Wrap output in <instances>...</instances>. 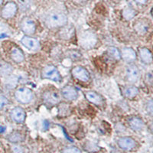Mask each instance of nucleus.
Returning <instances> with one entry per match:
<instances>
[{
    "label": "nucleus",
    "instance_id": "3",
    "mask_svg": "<svg viewBox=\"0 0 153 153\" xmlns=\"http://www.w3.org/2000/svg\"><path fill=\"white\" fill-rule=\"evenodd\" d=\"M15 97L16 100L22 104H28L33 100V92L28 87H19L15 92Z\"/></svg>",
    "mask_w": 153,
    "mask_h": 153
},
{
    "label": "nucleus",
    "instance_id": "31",
    "mask_svg": "<svg viewBox=\"0 0 153 153\" xmlns=\"http://www.w3.org/2000/svg\"><path fill=\"white\" fill-rule=\"evenodd\" d=\"M5 131V127L2 126H0V133H3Z\"/></svg>",
    "mask_w": 153,
    "mask_h": 153
},
{
    "label": "nucleus",
    "instance_id": "21",
    "mask_svg": "<svg viewBox=\"0 0 153 153\" xmlns=\"http://www.w3.org/2000/svg\"><path fill=\"white\" fill-rule=\"evenodd\" d=\"M136 15V11L130 7L126 8V9L123 11V18L126 19V20H128V21H129V20L133 19Z\"/></svg>",
    "mask_w": 153,
    "mask_h": 153
},
{
    "label": "nucleus",
    "instance_id": "7",
    "mask_svg": "<svg viewBox=\"0 0 153 153\" xmlns=\"http://www.w3.org/2000/svg\"><path fill=\"white\" fill-rule=\"evenodd\" d=\"M21 43L23 46L30 51H38L40 48V42L37 38L25 35L22 38Z\"/></svg>",
    "mask_w": 153,
    "mask_h": 153
},
{
    "label": "nucleus",
    "instance_id": "26",
    "mask_svg": "<svg viewBox=\"0 0 153 153\" xmlns=\"http://www.w3.org/2000/svg\"><path fill=\"white\" fill-rule=\"evenodd\" d=\"M86 146L87 147H85V149H87L90 152H95L99 150V146H97L94 143H90V145H86Z\"/></svg>",
    "mask_w": 153,
    "mask_h": 153
},
{
    "label": "nucleus",
    "instance_id": "27",
    "mask_svg": "<svg viewBox=\"0 0 153 153\" xmlns=\"http://www.w3.org/2000/svg\"><path fill=\"white\" fill-rule=\"evenodd\" d=\"M8 103H9V100L4 96H0V110H2Z\"/></svg>",
    "mask_w": 153,
    "mask_h": 153
},
{
    "label": "nucleus",
    "instance_id": "16",
    "mask_svg": "<svg viewBox=\"0 0 153 153\" xmlns=\"http://www.w3.org/2000/svg\"><path fill=\"white\" fill-rule=\"evenodd\" d=\"M139 54L142 62L146 64V65L152 64V53L149 49L146 48H139Z\"/></svg>",
    "mask_w": 153,
    "mask_h": 153
},
{
    "label": "nucleus",
    "instance_id": "30",
    "mask_svg": "<svg viewBox=\"0 0 153 153\" xmlns=\"http://www.w3.org/2000/svg\"><path fill=\"white\" fill-rule=\"evenodd\" d=\"M135 1L139 4H143V5H144V4H146V2H148V0H135Z\"/></svg>",
    "mask_w": 153,
    "mask_h": 153
},
{
    "label": "nucleus",
    "instance_id": "19",
    "mask_svg": "<svg viewBox=\"0 0 153 153\" xmlns=\"http://www.w3.org/2000/svg\"><path fill=\"white\" fill-rule=\"evenodd\" d=\"M11 57L16 63H22L25 60L23 51L19 48H14L11 52Z\"/></svg>",
    "mask_w": 153,
    "mask_h": 153
},
{
    "label": "nucleus",
    "instance_id": "24",
    "mask_svg": "<svg viewBox=\"0 0 153 153\" xmlns=\"http://www.w3.org/2000/svg\"><path fill=\"white\" fill-rule=\"evenodd\" d=\"M135 28H136V31L140 34H143L145 32L148 31V25L143 22H139L136 25V26H135Z\"/></svg>",
    "mask_w": 153,
    "mask_h": 153
},
{
    "label": "nucleus",
    "instance_id": "10",
    "mask_svg": "<svg viewBox=\"0 0 153 153\" xmlns=\"http://www.w3.org/2000/svg\"><path fill=\"white\" fill-rule=\"evenodd\" d=\"M21 29L26 35H32L35 32L36 25L32 19L24 18L21 22Z\"/></svg>",
    "mask_w": 153,
    "mask_h": 153
},
{
    "label": "nucleus",
    "instance_id": "13",
    "mask_svg": "<svg viewBox=\"0 0 153 153\" xmlns=\"http://www.w3.org/2000/svg\"><path fill=\"white\" fill-rule=\"evenodd\" d=\"M121 58L127 63H132L136 60V53L131 48H124L120 51Z\"/></svg>",
    "mask_w": 153,
    "mask_h": 153
},
{
    "label": "nucleus",
    "instance_id": "9",
    "mask_svg": "<svg viewBox=\"0 0 153 153\" xmlns=\"http://www.w3.org/2000/svg\"><path fill=\"white\" fill-rule=\"evenodd\" d=\"M117 144L121 149L126 150V151L133 149L136 146V141L132 138L129 137V136L120 137L117 140Z\"/></svg>",
    "mask_w": 153,
    "mask_h": 153
},
{
    "label": "nucleus",
    "instance_id": "20",
    "mask_svg": "<svg viewBox=\"0 0 153 153\" xmlns=\"http://www.w3.org/2000/svg\"><path fill=\"white\" fill-rule=\"evenodd\" d=\"M8 140L12 143H19L24 140V136L19 132H13L9 135L7 137Z\"/></svg>",
    "mask_w": 153,
    "mask_h": 153
},
{
    "label": "nucleus",
    "instance_id": "1",
    "mask_svg": "<svg viewBox=\"0 0 153 153\" xmlns=\"http://www.w3.org/2000/svg\"><path fill=\"white\" fill-rule=\"evenodd\" d=\"M68 23L66 15L61 12H53L47 16L45 19L46 26L49 28H61Z\"/></svg>",
    "mask_w": 153,
    "mask_h": 153
},
{
    "label": "nucleus",
    "instance_id": "8",
    "mask_svg": "<svg viewBox=\"0 0 153 153\" xmlns=\"http://www.w3.org/2000/svg\"><path fill=\"white\" fill-rule=\"evenodd\" d=\"M61 95L67 100L73 101L77 99L78 92L74 86L67 85L61 89Z\"/></svg>",
    "mask_w": 153,
    "mask_h": 153
},
{
    "label": "nucleus",
    "instance_id": "15",
    "mask_svg": "<svg viewBox=\"0 0 153 153\" xmlns=\"http://www.w3.org/2000/svg\"><path fill=\"white\" fill-rule=\"evenodd\" d=\"M85 97L90 102L97 106H100L103 104V97L95 91H87L85 93Z\"/></svg>",
    "mask_w": 153,
    "mask_h": 153
},
{
    "label": "nucleus",
    "instance_id": "28",
    "mask_svg": "<svg viewBox=\"0 0 153 153\" xmlns=\"http://www.w3.org/2000/svg\"><path fill=\"white\" fill-rule=\"evenodd\" d=\"M12 153H24V149L19 145H14L12 147Z\"/></svg>",
    "mask_w": 153,
    "mask_h": 153
},
{
    "label": "nucleus",
    "instance_id": "11",
    "mask_svg": "<svg viewBox=\"0 0 153 153\" xmlns=\"http://www.w3.org/2000/svg\"><path fill=\"white\" fill-rule=\"evenodd\" d=\"M17 5L13 2H9L5 5L2 10V16L4 19H10L15 16L17 12Z\"/></svg>",
    "mask_w": 153,
    "mask_h": 153
},
{
    "label": "nucleus",
    "instance_id": "23",
    "mask_svg": "<svg viewBox=\"0 0 153 153\" xmlns=\"http://www.w3.org/2000/svg\"><path fill=\"white\" fill-rule=\"evenodd\" d=\"M68 55L70 59L72 61H79L82 57V54L80 51L77 50H70L68 51Z\"/></svg>",
    "mask_w": 153,
    "mask_h": 153
},
{
    "label": "nucleus",
    "instance_id": "29",
    "mask_svg": "<svg viewBox=\"0 0 153 153\" xmlns=\"http://www.w3.org/2000/svg\"><path fill=\"white\" fill-rule=\"evenodd\" d=\"M146 110L149 113L150 115H152V100H150L147 103V109Z\"/></svg>",
    "mask_w": 153,
    "mask_h": 153
},
{
    "label": "nucleus",
    "instance_id": "17",
    "mask_svg": "<svg viewBox=\"0 0 153 153\" xmlns=\"http://www.w3.org/2000/svg\"><path fill=\"white\" fill-rule=\"evenodd\" d=\"M129 125L131 129L134 131H140L144 128L145 124L141 118L133 117L129 120Z\"/></svg>",
    "mask_w": 153,
    "mask_h": 153
},
{
    "label": "nucleus",
    "instance_id": "6",
    "mask_svg": "<svg viewBox=\"0 0 153 153\" xmlns=\"http://www.w3.org/2000/svg\"><path fill=\"white\" fill-rule=\"evenodd\" d=\"M71 74L74 78L83 82H87L91 79V75L86 68L77 66L72 68Z\"/></svg>",
    "mask_w": 153,
    "mask_h": 153
},
{
    "label": "nucleus",
    "instance_id": "25",
    "mask_svg": "<svg viewBox=\"0 0 153 153\" xmlns=\"http://www.w3.org/2000/svg\"><path fill=\"white\" fill-rule=\"evenodd\" d=\"M62 153H82L80 149L74 147V146H71V147H68L65 148V149L62 151Z\"/></svg>",
    "mask_w": 153,
    "mask_h": 153
},
{
    "label": "nucleus",
    "instance_id": "12",
    "mask_svg": "<svg viewBox=\"0 0 153 153\" xmlns=\"http://www.w3.org/2000/svg\"><path fill=\"white\" fill-rule=\"evenodd\" d=\"M10 115L12 120L16 123H22L25 120V112L22 108L19 106L14 108L11 111Z\"/></svg>",
    "mask_w": 153,
    "mask_h": 153
},
{
    "label": "nucleus",
    "instance_id": "22",
    "mask_svg": "<svg viewBox=\"0 0 153 153\" xmlns=\"http://www.w3.org/2000/svg\"><path fill=\"white\" fill-rule=\"evenodd\" d=\"M108 54L111 57H113L115 60H120L121 59V55H120V51L115 47H110L107 50Z\"/></svg>",
    "mask_w": 153,
    "mask_h": 153
},
{
    "label": "nucleus",
    "instance_id": "2",
    "mask_svg": "<svg viewBox=\"0 0 153 153\" xmlns=\"http://www.w3.org/2000/svg\"><path fill=\"white\" fill-rule=\"evenodd\" d=\"M97 38L95 34L91 31H84L79 35L80 45L84 49H91L95 46Z\"/></svg>",
    "mask_w": 153,
    "mask_h": 153
},
{
    "label": "nucleus",
    "instance_id": "32",
    "mask_svg": "<svg viewBox=\"0 0 153 153\" xmlns=\"http://www.w3.org/2000/svg\"><path fill=\"white\" fill-rule=\"evenodd\" d=\"M2 3V0H0V5Z\"/></svg>",
    "mask_w": 153,
    "mask_h": 153
},
{
    "label": "nucleus",
    "instance_id": "5",
    "mask_svg": "<svg viewBox=\"0 0 153 153\" xmlns=\"http://www.w3.org/2000/svg\"><path fill=\"white\" fill-rule=\"evenodd\" d=\"M140 71L136 65H129L126 70V77L129 83H136L140 79Z\"/></svg>",
    "mask_w": 153,
    "mask_h": 153
},
{
    "label": "nucleus",
    "instance_id": "4",
    "mask_svg": "<svg viewBox=\"0 0 153 153\" xmlns=\"http://www.w3.org/2000/svg\"><path fill=\"white\" fill-rule=\"evenodd\" d=\"M42 77L54 82H60L61 80V75L59 71L53 65H47L42 69Z\"/></svg>",
    "mask_w": 153,
    "mask_h": 153
},
{
    "label": "nucleus",
    "instance_id": "14",
    "mask_svg": "<svg viewBox=\"0 0 153 153\" xmlns=\"http://www.w3.org/2000/svg\"><path fill=\"white\" fill-rule=\"evenodd\" d=\"M43 100L47 104L55 105L59 103L60 97L54 91H46L43 94Z\"/></svg>",
    "mask_w": 153,
    "mask_h": 153
},
{
    "label": "nucleus",
    "instance_id": "18",
    "mask_svg": "<svg viewBox=\"0 0 153 153\" xmlns=\"http://www.w3.org/2000/svg\"><path fill=\"white\" fill-rule=\"evenodd\" d=\"M123 94L125 97L132 99L139 94V89L135 86H126L123 89Z\"/></svg>",
    "mask_w": 153,
    "mask_h": 153
}]
</instances>
